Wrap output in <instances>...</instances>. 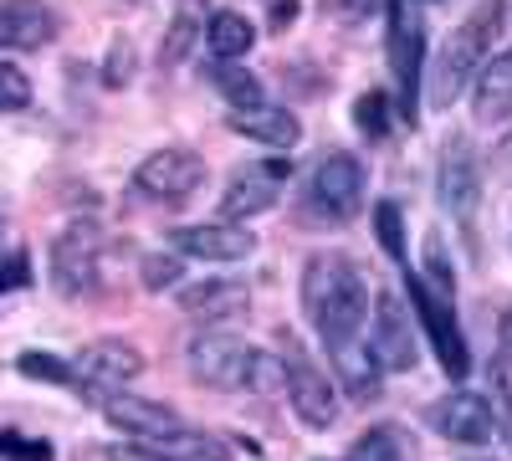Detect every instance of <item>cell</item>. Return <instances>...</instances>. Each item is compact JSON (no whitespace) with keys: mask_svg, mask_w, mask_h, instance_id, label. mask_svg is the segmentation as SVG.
Here are the masks:
<instances>
[{"mask_svg":"<svg viewBox=\"0 0 512 461\" xmlns=\"http://www.w3.org/2000/svg\"><path fill=\"white\" fill-rule=\"evenodd\" d=\"M303 313L318 328V339L328 344V354L359 344V328L369 318V287H364L359 267L349 257H338V251H318V257H308Z\"/></svg>","mask_w":512,"mask_h":461,"instance_id":"6da1fadb","label":"cell"},{"mask_svg":"<svg viewBox=\"0 0 512 461\" xmlns=\"http://www.w3.org/2000/svg\"><path fill=\"white\" fill-rule=\"evenodd\" d=\"M492 26H497V6H482L477 16H466L461 31L446 41V52H441V62H436V77H431L436 108H451L466 88H472L477 67L487 62V36H492Z\"/></svg>","mask_w":512,"mask_h":461,"instance_id":"7a4b0ae2","label":"cell"},{"mask_svg":"<svg viewBox=\"0 0 512 461\" xmlns=\"http://www.w3.org/2000/svg\"><path fill=\"white\" fill-rule=\"evenodd\" d=\"M47 267H52V287L62 292V298H82V292H93L98 272H103V231L93 221L62 226L52 236Z\"/></svg>","mask_w":512,"mask_h":461,"instance_id":"3957f363","label":"cell"},{"mask_svg":"<svg viewBox=\"0 0 512 461\" xmlns=\"http://www.w3.org/2000/svg\"><path fill=\"white\" fill-rule=\"evenodd\" d=\"M185 364L210 390H246L256 374H262V354L246 339H231V333H200V339H190Z\"/></svg>","mask_w":512,"mask_h":461,"instance_id":"277c9868","label":"cell"},{"mask_svg":"<svg viewBox=\"0 0 512 461\" xmlns=\"http://www.w3.org/2000/svg\"><path fill=\"white\" fill-rule=\"evenodd\" d=\"M364 190H369L364 164L354 154H328L308 180V211L328 226H344L364 211Z\"/></svg>","mask_w":512,"mask_h":461,"instance_id":"5b68a950","label":"cell"},{"mask_svg":"<svg viewBox=\"0 0 512 461\" xmlns=\"http://www.w3.org/2000/svg\"><path fill=\"white\" fill-rule=\"evenodd\" d=\"M282 374H287V400H292V410L303 415L313 431H328V426L338 421V390H333V380L313 364V354L297 344L292 333H282Z\"/></svg>","mask_w":512,"mask_h":461,"instance_id":"8992f818","label":"cell"},{"mask_svg":"<svg viewBox=\"0 0 512 461\" xmlns=\"http://www.w3.org/2000/svg\"><path fill=\"white\" fill-rule=\"evenodd\" d=\"M200 185H205V159L195 149H180V144L154 149L134 170V190L154 205H185V200H195Z\"/></svg>","mask_w":512,"mask_h":461,"instance_id":"52a82bcc","label":"cell"},{"mask_svg":"<svg viewBox=\"0 0 512 461\" xmlns=\"http://www.w3.org/2000/svg\"><path fill=\"white\" fill-rule=\"evenodd\" d=\"M144 374V354L134 344H123V339H98L82 349L77 369H72V385L82 400H108L118 395L128 380H139Z\"/></svg>","mask_w":512,"mask_h":461,"instance_id":"ba28073f","label":"cell"},{"mask_svg":"<svg viewBox=\"0 0 512 461\" xmlns=\"http://www.w3.org/2000/svg\"><path fill=\"white\" fill-rule=\"evenodd\" d=\"M369 359L390 374H410L415 359H420V344H415V328H410V313L395 292H384L374 303V323H369Z\"/></svg>","mask_w":512,"mask_h":461,"instance_id":"9c48e42d","label":"cell"},{"mask_svg":"<svg viewBox=\"0 0 512 461\" xmlns=\"http://www.w3.org/2000/svg\"><path fill=\"white\" fill-rule=\"evenodd\" d=\"M441 205L456 216V221H472L477 205H482V159L472 149L466 134H451L441 144Z\"/></svg>","mask_w":512,"mask_h":461,"instance_id":"30bf717a","label":"cell"},{"mask_svg":"<svg viewBox=\"0 0 512 461\" xmlns=\"http://www.w3.org/2000/svg\"><path fill=\"white\" fill-rule=\"evenodd\" d=\"M410 303H415V318L425 323V333H431V344H436L446 374H451V380H461V374L472 369V359H466V339H461V328L451 318V298L431 292V287H425V277H410Z\"/></svg>","mask_w":512,"mask_h":461,"instance_id":"8fae6325","label":"cell"},{"mask_svg":"<svg viewBox=\"0 0 512 461\" xmlns=\"http://www.w3.org/2000/svg\"><path fill=\"white\" fill-rule=\"evenodd\" d=\"M431 426L446 436V441H461V446H487L497 436V410L487 395L477 390H451L446 400L431 405Z\"/></svg>","mask_w":512,"mask_h":461,"instance_id":"7c38bea8","label":"cell"},{"mask_svg":"<svg viewBox=\"0 0 512 461\" xmlns=\"http://www.w3.org/2000/svg\"><path fill=\"white\" fill-rule=\"evenodd\" d=\"M292 164L287 159H272V164H256V170H236L226 195H221V216L226 221H251L272 211V205L282 200V180H287Z\"/></svg>","mask_w":512,"mask_h":461,"instance_id":"4fadbf2b","label":"cell"},{"mask_svg":"<svg viewBox=\"0 0 512 461\" xmlns=\"http://www.w3.org/2000/svg\"><path fill=\"white\" fill-rule=\"evenodd\" d=\"M256 236L231 226V221H216V226H180L175 231V251L180 257H200V262H246L251 257Z\"/></svg>","mask_w":512,"mask_h":461,"instance_id":"5bb4252c","label":"cell"},{"mask_svg":"<svg viewBox=\"0 0 512 461\" xmlns=\"http://www.w3.org/2000/svg\"><path fill=\"white\" fill-rule=\"evenodd\" d=\"M231 134L251 139V144H267V149H292L303 139V123H297L292 108L282 103H251V108H231Z\"/></svg>","mask_w":512,"mask_h":461,"instance_id":"9a60e30c","label":"cell"},{"mask_svg":"<svg viewBox=\"0 0 512 461\" xmlns=\"http://www.w3.org/2000/svg\"><path fill=\"white\" fill-rule=\"evenodd\" d=\"M57 36V11L41 0H0V47L36 52Z\"/></svg>","mask_w":512,"mask_h":461,"instance_id":"2e32d148","label":"cell"},{"mask_svg":"<svg viewBox=\"0 0 512 461\" xmlns=\"http://www.w3.org/2000/svg\"><path fill=\"white\" fill-rule=\"evenodd\" d=\"M251 308V287L236 277H210L200 287H180V313H190L195 323H226L241 318Z\"/></svg>","mask_w":512,"mask_h":461,"instance_id":"e0dca14e","label":"cell"},{"mask_svg":"<svg viewBox=\"0 0 512 461\" xmlns=\"http://www.w3.org/2000/svg\"><path fill=\"white\" fill-rule=\"evenodd\" d=\"M420 52H425V31L415 16H395V36H390V62L400 77V118L415 123V103H420Z\"/></svg>","mask_w":512,"mask_h":461,"instance_id":"ac0fdd59","label":"cell"},{"mask_svg":"<svg viewBox=\"0 0 512 461\" xmlns=\"http://www.w3.org/2000/svg\"><path fill=\"white\" fill-rule=\"evenodd\" d=\"M103 415H108L123 436H139V441L164 436V431L180 426L175 410L159 405V400H144V395H108V400H103Z\"/></svg>","mask_w":512,"mask_h":461,"instance_id":"d6986e66","label":"cell"},{"mask_svg":"<svg viewBox=\"0 0 512 461\" xmlns=\"http://www.w3.org/2000/svg\"><path fill=\"white\" fill-rule=\"evenodd\" d=\"M472 98H477V118H482V123H507V118H512V47L492 52V57L477 67Z\"/></svg>","mask_w":512,"mask_h":461,"instance_id":"ffe728a7","label":"cell"},{"mask_svg":"<svg viewBox=\"0 0 512 461\" xmlns=\"http://www.w3.org/2000/svg\"><path fill=\"white\" fill-rule=\"evenodd\" d=\"M205 21H210L205 0H180L175 21H169V31H164V41H159V67H180V62L190 57V47L205 36Z\"/></svg>","mask_w":512,"mask_h":461,"instance_id":"44dd1931","label":"cell"},{"mask_svg":"<svg viewBox=\"0 0 512 461\" xmlns=\"http://www.w3.org/2000/svg\"><path fill=\"white\" fill-rule=\"evenodd\" d=\"M205 47L216 62H236L256 47V26L241 16V11H210L205 21Z\"/></svg>","mask_w":512,"mask_h":461,"instance_id":"7402d4cb","label":"cell"},{"mask_svg":"<svg viewBox=\"0 0 512 461\" xmlns=\"http://www.w3.org/2000/svg\"><path fill=\"white\" fill-rule=\"evenodd\" d=\"M144 446H149L154 456H164V461H226V456H231L226 441L205 436V431H190V426H175V431H164V436H149Z\"/></svg>","mask_w":512,"mask_h":461,"instance_id":"603a6c76","label":"cell"},{"mask_svg":"<svg viewBox=\"0 0 512 461\" xmlns=\"http://www.w3.org/2000/svg\"><path fill=\"white\" fill-rule=\"evenodd\" d=\"M216 88L236 103V108H251V103H262V82H256L246 67H216Z\"/></svg>","mask_w":512,"mask_h":461,"instance_id":"cb8c5ba5","label":"cell"},{"mask_svg":"<svg viewBox=\"0 0 512 461\" xmlns=\"http://www.w3.org/2000/svg\"><path fill=\"white\" fill-rule=\"evenodd\" d=\"M374 231H379V246L390 251L395 262H405V221H400V205L379 200V205H374Z\"/></svg>","mask_w":512,"mask_h":461,"instance_id":"d4e9b609","label":"cell"},{"mask_svg":"<svg viewBox=\"0 0 512 461\" xmlns=\"http://www.w3.org/2000/svg\"><path fill=\"white\" fill-rule=\"evenodd\" d=\"M16 369L26 374V380H47V385H72V364L57 359V354H21Z\"/></svg>","mask_w":512,"mask_h":461,"instance_id":"484cf974","label":"cell"},{"mask_svg":"<svg viewBox=\"0 0 512 461\" xmlns=\"http://www.w3.org/2000/svg\"><path fill=\"white\" fill-rule=\"evenodd\" d=\"M180 257H164V251H149V257L139 262V282L149 287V292H164V287H175L180 282Z\"/></svg>","mask_w":512,"mask_h":461,"instance_id":"4316f807","label":"cell"},{"mask_svg":"<svg viewBox=\"0 0 512 461\" xmlns=\"http://www.w3.org/2000/svg\"><path fill=\"white\" fill-rule=\"evenodd\" d=\"M344 461H405V456H400L395 431H369V436L354 441V451H349Z\"/></svg>","mask_w":512,"mask_h":461,"instance_id":"83f0119b","label":"cell"},{"mask_svg":"<svg viewBox=\"0 0 512 461\" xmlns=\"http://www.w3.org/2000/svg\"><path fill=\"white\" fill-rule=\"evenodd\" d=\"M26 103H31V82H26V72L11 67V62H0V113H21Z\"/></svg>","mask_w":512,"mask_h":461,"instance_id":"f1b7e54d","label":"cell"},{"mask_svg":"<svg viewBox=\"0 0 512 461\" xmlns=\"http://www.w3.org/2000/svg\"><path fill=\"white\" fill-rule=\"evenodd\" d=\"M318 11L338 26H364L379 11V0H318Z\"/></svg>","mask_w":512,"mask_h":461,"instance_id":"f546056e","label":"cell"},{"mask_svg":"<svg viewBox=\"0 0 512 461\" xmlns=\"http://www.w3.org/2000/svg\"><path fill=\"white\" fill-rule=\"evenodd\" d=\"M425 272H431V292H441V298H451L456 292V277H451V267H446V251H441V236H431L425 241Z\"/></svg>","mask_w":512,"mask_h":461,"instance_id":"4dcf8cb0","label":"cell"},{"mask_svg":"<svg viewBox=\"0 0 512 461\" xmlns=\"http://www.w3.org/2000/svg\"><path fill=\"white\" fill-rule=\"evenodd\" d=\"M384 108H390V103H384V93H364L359 103H354V123H359V129L364 134H384V129H390V113H384Z\"/></svg>","mask_w":512,"mask_h":461,"instance_id":"1f68e13d","label":"cell"},{"mask_svg":"<svg viewBox=\"0 0 512 461\" xmlns=\"http://www.w3.org/2000/svg\"><path fill=\"white\" fill-rule=\"evenodd\" d=\"M128 77H134V47H128V41H113V52H108V72H103V82H108V88H123Z\"/></svg>","mask_w":512,"mask_h":461,"instance_id":"d6a6232c","label":"cell"},{"mask_svg":"<svg viewBox=\"0 0 512 461\" xmlns=\"http://www.w3.org/2000/svg\"><path fill=\"white\" fill-rule=\"evenodd\" d=\"M0 456H21V461H52L57 451L47 441H21V436H0Z\"/></svg>","mask_w":512,"mask_h":461,"instance_id":"836d02e7","label":"cell"},{"mask_svg":"<svg viewBox=\"0 0 512 461\" xmlns=\"http://www.w3.org/2000/svg\"><path fill=\"white\" fill-rule=\"evenodd\" d=\"M31 282V257L26 251H11L6 267H0V292H11V287H26Z\"/></svg>","mask_w":512,"mask_h":461,"instance_id":"e575fe53","label":"cell"},{"mask_svg":"<svg viewBox=\"0 0 512 461\" xmlns=\"http://www.w3.org/2000/svg\"><path fill=\"white\" fill-rule=\"evenodd\" d=\"M108 461H164V456H154L149 446H113Z\"/></svg>","mask_w":512,"mask_h":461,"instance_id":"d590c367","label":"cell"},{"mask_svg":"<svg viewBox=\"0 0 512 461\" xmlns=\"http://www.w3.org/2000/svg\"><path fill=\"white\" fill-rule=\"evenodd\" d=\"M492 164H497V170H502V175H512V134H507V139L497 144V154H492Z\"/></svg>","mask_w":512,"mask_h":461,"instance_id":"8d00e7d4","label":"cell"},{"mask_svg":"<svg viewBox=\"0 0 512 461\" xmlns=\"http://www.w3.org/2000/svg\"><path fill=\"white\" fill-rule=\"evenodd\" d=\"M292 16H297V0H277V6H272V21L277 26H287Z\"/></svg>","mask_w":512,"mask_h":461,"instance_id":"74e56055","label":"cell"},{"mask_svg":"<svg viewBox=\"0 0 512 461\" xmlns=\"http://www.w3.org/2000/svg\"><path fill=\"white\" fill-rule=\"evenodd\" d=\"M502 354H512V308L502 313Z\"/></svg>","mask_w":512,"mask_h":461,"instance_id":"f35d334b","label":"cell"}]
</instances>
